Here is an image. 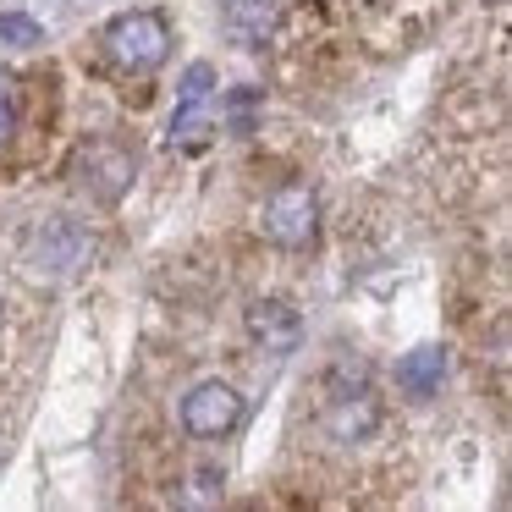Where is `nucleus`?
I'll use <instances>...</instances> for the list:
<instances>
[{
	"instance_id": "f8f14e48",
	"label": "nucleus",
	"mask_w": 512,
	"mask_h": 512,
	"mask_svg": "<svg viewBox=\"0 0 512 512\" xmlns=\"http://www.w3.org/2000/svg\"><path fill=\"white\" fill-rule=\"evenodd\" d=\"M6 320H12V298L0 292V331H6Z\"/></svg>"
},
{
	"instance_id": "7ed1b4c3",
	"label": "nucleus",
	"mask_w": 512,
	"mask_h": 512,
	"mask_svg": "<svg viewBox=\"0 0 512 512\" xmlns=\"http://www.w3.org/2000/svg\"><path fill=\"white\" fill-rule=\"evenodd\" d=\"M314 6L331 17L336 34H353L375 50H408L446 12V0H314Z\"/></svg>"
},
{
	"instance_id": "20e7f679",
	"label": "nucleus",
	"mask_w": 512,
	"mask_h": 512,
	"mask_svg": "<svg viewBox=\"0 0 512 512\" xmlns=\"http://www.w3.org/2000/svg\"><path fill=\"white\" fill-rule=\"evenodd\" d=\"M254 226H259V237H265L270 248L298 254V248H309L314 232H320V204H314V193L303 188V182H287V188H276L254 210Z\"/></svg>"
},
{
	"instance_id": "423d86ee",
	"label": "nucleus",
	"mask_w": 512,
	"mask_h": 512,
	"mask_svg": "<svg viewBox=\"0 0 512 512\" xmlns=\"http://www.w3.org/2000/svg\"><path fill=\"white\" fill-rule=\"evenodd\" d=\"M210 100H215V67L193 61L177 83V116H171V149H204L215 133L210 122Z\"/></svg>"
},
{
	"instance_id": "6e6552de",
	"label": "nucleus",
	"mask_w": 512,
	"mask_h": 512,
	"mask_svg": "<svg viewBox=\"0 0 512 512\" xmlns=\"http://www.w3.org/2000/svg\"><path fill=\"white\" fill-rule=\"evenodd\" d=\"M287 0H221V28L237 50H265Z\"/></svg>"
},
{
	"instance_id": "9d476101",
	"label": "nucleus",
	"mask_w": 512,
	"mask_h": 512,
	"mask_svg": "<svg viewBox=\"0 0 512 512\" xmlns=\"http://www.w3.org/2000/svg\"><path fill=\"white\" fill-rule=\"evenodd\" d=\"M23 111H28V89L23 78H12V72H0V155L23 138Z\"/></svg>"
},
{
	"instance_id": "1a4fd4ad",
	"label": "nucleus",
	"mask_w": 512,
	"mask_h": 512,
	"mask_svg": "<svg viewBox=\"0 0 512 512\" xmlns=\"http://www.w3.org/2000/svg\"><path fill=\"white\" fill-rule=\"evenodd\" d=\"M441 380H446V353H441V347H413V353L397 364V391H402V397H413V402L435 397Z\"/></svg>"
},
{
	"instance_id": "39448f33",
	"label": "nucleus",
	"mask_w": 512,
	"mask_h": 512,
	"mask_svg": "<svg viewBox=\"0 0 512 512\" xmlns=\"http://www.w3.org/2000/svg\"><path fill=\"white\" fill-rule=\"evenodd\" d=\"M243 391L232 386V380H199V386L182 397V430L193 435V441H226V435L243 424Z\"/></svg>"
},
{
	"instance_id": "9b49d317",
	"label": "nucleus",
	"mask_w": 512,
	"mask_h": 512,
	"mask_svg": "<svg viewBox=\"0 0 512 512\" xmlns=\"http://www.w3.org/2000/svg\"><path fill=\"white\" fill-rule=\"evenodd\" d=\"M0 39H6V45H17V50H34V45H45V28H39L34 17L6 12V17H0Z\"/></svg>"
},
{
	"instance_id": "0eeeda50",
	"label": "nucleus",
	"mask_w": 512,
	"mask_h": 512,
	"mask_svg": "<svg viewBox=\"0 0 512 512\" xmlns=\"http://www.w3.org/2000/svg\"><path fill=\"white\" fill-rule=\"evenodd\" d=\"M243 331H248V342L270 358H287L292 347L303 342V320L287 298H254L243 309Z\"/></svg>"
},
{
	"instance_id": "f03ea898",
	"label": "nucleus",
	"mask_w": 512,
	"mask_h": 512,
	"mask_svg": "<svg viewBox=\"0 0 512 512\" xmlns=\"http://www.w3.org/2000/svg\"><path fill=\"white\" fill-rule=\"evenodd\" d=\"M100 72L111 83H122L127 94L138 89V100H149V78L166 67L171 56V23L166 12H122L100 28Z\"/></svg>"
},
{
	"instance_id": "f257e3e1",
	"label": "nucleus",
	"mask_w": 512,
	"mask_h": 512,
	"mask_svg": "<svg viewBox=\"0 0 512 512\" xmlns=\"http://www.w3.org/2000/svg\"><path fill=\"white\" fill-rule=\"evenodd\" d=\"M402 441V419L358 358L325 364L292 413V457L303 463V479L336 485L331 501H369L364 485H380V501L397 496Z\"/></svg>"
}]
</instances>
